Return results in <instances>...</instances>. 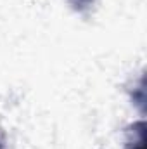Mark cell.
<instances>
[{"label": "cell", "instance_id": "1", "mask_svg": "<svg viewBox=\"0 0 147 149\" xmlns=\"http://www.w3.org/2000/svg\"><path fill=\"white\" fill-rule=\"evenodd\" d=\"M126 149H146V121H135L128 127Z\"/></svg>", "mask_w": 147, "mask_h": 149}, {"label": "cell", "instance_id": "2", "mask_svg": "<svg viewBox=\"0 0 147 149\" xmlns=\"http://www.w3.org/2000/svg\"><path fill=\"white\" fill-rule=\"evenodd\" d=\"M95 0H68V3L71 5V9L80 12V14H87L92 7H94Z\"/></svg>", "mask_w": 147, "mask_h": 149}]
</instances>
